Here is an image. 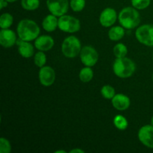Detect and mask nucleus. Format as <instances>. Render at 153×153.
<instances>
[{"label":"nucleus","mask_w":153,"mask_h":153,"mask_svg":"<svg viewBox=\"0 0 153 153\" xmlns=\"http://www.w3.org/2000/svg\"><path fill=\"white\" fill-rule=\"evenodd\" d=\"M94 71L91 67H85L79 72V79L83 83H88L94 78Z\"/></svg>","instance_id":"a211bd4d"},{"label":"nucleus","mask_w":153,"mask_h":153,"mask_svg":"<svg viewBox=\"0 0 153 153\" xmlns=\"http://www.w3.org/2000/svg\"><path fill=\"white\" fill-rule=\"evenodd\" d=\"M82 43L80 40L74 35L66 37L61 44V52L67 58H74L80 55L82 50Z\"/></svg>","instance_id":"20e7f679"},{"label":"nucleus","mask_w":153,"mask_h":153,"mask_svg":"<svg viewBox=\"0 0 153 153\" xmlns=\"http://www.w3.org/2000/svg\"><path fill=\"white\" fill-rule=\"evenodd\" d=\"M55 71L50 66H44L40 68L38 78L40 83L45 87H49L54 84L55 81Z\"/></svg>","instance_id":"1a4fd4ad"},{"label":"nucleus","mask_w":153,"mask_h":153,"mask_svg":"<svg viewBox=\"0 0 153 153\" xmlns=\"http://www.w3.org/2000/svg\"><path fill=\"white\" fill-rule=\"evenodd\" d=\"M17 35L24 41L36 40L40 33V28L35 21L30 19H23L19 22L16 28Z\"/></svg>","instance_id":"f257e3e1"},{"label":"nucleus","mask_w":153,"mask_h":153,"mask_svg":"<svg viewBox=\"0 0 153 153\" xmlns=\"http://www.w3.org/2000/svg\"><path fill=\"white\" fill-rule=\"evenodd\" d=\"M151 124L153 126V116L152 117V118H151Z\"/></svg>","instance_id":"2f4dec72"},{"label":"nucleus","mask_w":153,"mask_h":153,"mask_svg":"<svg viewBox=\"0 0 153 153\" xmlns=\"http://www.w3.org/2000/svg\"><path fill=\"white\" fill-rule=\"evenodd\" d=\"M11 152V145L10 141L5 137L0 138V153H10Z\"/></svg>","instance_id":"bb28decb"},{"label":"nucleus","mask_w":153,"mask_h":153,"mask_svg":"<svg viewBox=\"0 0 153 153\" xmlns=\"http://www.w3.org/2000/svg\"><path fill=\"white\" fill-rule=\"evenodd\" d=\"M46 6L52 14L60 17L67 13L70 1L69 0H46Z\"/></svg>","instance_id":"6e6552de"},{"label":"nucleus","mask_w":153,"mask_h":153,"mask_svg":"<svg viewBox=\"0 0 153 153\" xmlns=\"http://www.w3.org/2000/svg\"><path fill=\"white\" fill-rule=\"evenodd\" d=\"M43 28L47 32H52L58 28V16L53 14H49L43 19L42 22Z\"/></svg>","instance_id":"dca6fc26"},{"label":"nucleus","mask_w":153,"mask_h":153,"mask_svg":"<svg viewBox=\"0 0 153 153\" xmlns=\"http://www.w3.org/2000/svg\"><path fill=\"white\" fill-rule=\"evenodd\" d=\"M136 70V64L130 58L126 57L117 58L113 64L114 73L120 79H128L133 76Z\"/></svg>","instance_id":"7ed1b4c3"},{"label":"nucleus","mask_w":153,"mask_h":153,"mask_svg":"<svg viewBox=\"0 0 153 153\" xmlns=\"http://www.w3.org/2000/svg\"><path fill=\"white\" fill-rule=\"evenodd\" d=\"M118 19V15L116 10L112 7H106L100 15V23L105 28L112 27Z\"/></svg>","instance_id":"9d476101"},{"label":"nucleus","mask_w":153,"mask_h":153,"mask_svg":"<svg viewBox=\"0 0 153 153\" xmlns=\"http://www.w3.org/2000/svg\"><path fill=\"white\" fill-rule=\"evenodd\" d=\"M113 107L118 111H126L129 108L131 100L129 97L123 94H117L111 99Z\"/></svg>","instance_id":"4468645a"},{"label":"nucleus","mask_w":153,"mask_h":153,"mask_svg":"<svg viewBox=\"0 0 153 153\" xmlns=\"http://www.w3.org/2000/svg\"><path fill=\"white\" fill-rule=\"evenodd\" d=\"M86 4L85 0H70V7L74 12H81L84 10Z\"/></svg>","instance_id":"393cba45"},{"label":"nucleus","mask_w":153,"mask_h":153,"mask_svg":"<svg viewBox=\"0 0 153 153\" xmlns=\"http://www.w3.org/2000/svg\"><path fill=\"white\" fill-rule=\"evenodd\" d=\"M55 153H67L65 150H57L55 152Z\"/></svg>","instance_id":"c756f323"},{"label":"nucleus","mask_w":153,"mask_h":153,"mask_svg":"<svg viewBox=\"0 0 153 153\" xmlns=\"http://www.w3.org/2000/svg\"><path fill=\"white\" fill-rule=\"evenodd\" d=\"M58 28L66 33H76L81 28L80 20L70 15H63L58 18Z\"/></svg>","instance_id":"39448f33"},{"label":"nucleus","mask_w":153,"mask_h":153,"mask_svg":"<svg viewBox=\"0 0 153 153\" xmlns=\"http://www.w3.org/2000/svg\"><path fill=\"white\" fill-rule=\"evenodd\" d=\"M21 6L24 10L33 11L40 7V0H21Z\"/></svg>","instance_id":"412c9836"},{"label":"nucleus","mask_w":153,"mask_h":153,"mask_svg":"<svg viewBox=\"0 0 153 153\" xmlns=\"http://www.w3.org/2000/svg\"><path fill=\"white\" fill-rule=\"evenodd\" d=\"M114 125L117 129L120 131H124L128 128V123L126 118L121 114H117L114 118Z\"/></svg>","instance_id":"6ab92c4d"},{"label":"nucleus","mask_w":153,"mask_h":153,"mask_svg":"<svg viewBox=\"0 0 153 153\" xmlns=\"http://www.w3.org/2000/svg\"><path fill=\"white\" fill-rule=\"evenodd\" d=\"M6 1H7L8 3H13L15 2V1H17V0H6Z\"/></svg>","instance_id":"7c9ffc66"},{"label":"nucleus","mask_w":153,"mask_h":153,"mask_svg":"<svg viewBox=\"0 0 153 153\" xmlns=\"http://www.w3.org/2000/svg\"><path fill=\"white\" fill-rule=\"evenodd\" d=\"M137 137L142 144L149 149H153V126L145 125L139 129Z\"/></svg>","instance_id":"9b49d317"},{"label":"nucleus","mask_w":153,"mask_h":153,"mask_svg":"<svg viewBox=\"0 0 153 153\" xmlns=\"http://www.w3.org/2000/svg\"><path fill=\"white\" fill-rule=\"evenodd\" d=\"M7 4H8V2L6 0H0V7H1V9L7 7Z\"/></svg>","instance_id":"c85d7f7f"},{"label":"nucleus","mask_w":153,"mask_h":153,"mask_svg":"<svg viewBox=\"0 0 153 153\" xmlns=\"http://www.w3.org/2000/svg\"><path fill=\"white\" fill-rule=\"evenodd\" d=\"M135 37L137 41L149 47H153V25L144 24L136 29Z\"/></svg>","instance_id":"423d86ee"},{"label":"nucleus","mask_w":153,"mask_h":153,"mask_svg":"<svg viewBox=\"0 0 153 153\" xmlns=\"http://www.w3.org/2000/svg\"><path fill=\"white\" fill-rule=\"evenodd\" d=\"M113 52L116 58H123L126 56L128 53V48L124 43H118L114 47Z\"/></svg>","instance_id":"4be33fe9"},{"label":"nucleus","mask_w":153,"mask_h":153,"mask_svg":"<svg viewBox=\"0 0 153 153\" xmlns=\"http://www.w3.org/2000/svg\"><path fill=\"white\" fill-rule=\"evenodd\" d=\"M17 43L18 52L22 58H29L34 55V47L29 41H24L19 39V42Z\"/></svg>","instance_id":"2eb2a0df"},{"label":"nucleus","mask_w":153,"mask_h":153,"mask_svg":"<svg viewBox=\"0 0 153 153\" xmlns=\"http://www.w3.org/2000/svg\"><path fill=\"white\" fill-rule=\"evenodd\" d=\"M13 22V17L10 13H4L0 16V28L1 29L9 28Z\"/></svg>","instance_id":"aec40b11"},{"label":"nucleus","mask_w":153,"mask_h":153,"mask_svg":"<svg viewBox=\"0 0 153 153\" xmlns=\"http://www.w3.org/2000/svg\"><path fill=\"white\" fill-rule=\"evenodd\" d=\"M131 5L137 10H144L150 5L151 0H131Z\"/></svg>","instance_id":"a878e982"},{"label":"nucleus","mask_w":153,"mask_h":153,"mask_svg":"<svg viewBox=\"0 0 153 153\" xmlns=\"http://www.w3.org/2000/svg\"><path fill=\"white\" fill-rule=\"evenodd\" d=\"M101 94L106 100H111L116 95V93L114 87H112L111 85H105L102 88Z\"/></svg>","instance_id":"b1692460"},{"label":"nucleus","mask_w":153,"mask_h":153,"mask_svg":"<svg viewBox=\"0 0 153 153\" xmlns=\"http://www.w3.org/2000/svg\"><path fill=\"white\" fill-rule=\"evenodd\" d=\"M17 43L16 34L10 28L1 29L0 31V44L2 47L8 49L11 48Z\"/></svg>","instance_id":"f8f14e48"},{"label":"nucleus","mask_w":153,"mask_h":153,"mask_svg":"<svg viewBox=\"0 0 153 153\" xmlns=\"http://www.w3.org/2000/svg\"><path fill=\"white\" fill-rule=\"evenodd\" d=\"M118 20L125 29H133L140 24V13L134 7H123L118 14Z\"/></svg>","instance_id":"f03ea898"},{"label":"nucleus","mask_w":153,"mask_h":153,"mask_svg":"<svg viewBox=\"0 0 153 153\" xmlns=\"http://www.w3.org/2000/svg\"><path fill=\"white\" fill-rule=\"evenodd\" d=\"M55 45L53 37L49 35H41L36 38L34 41V47L38 51L47 52L51 50Z\"/></svg>","instance_id":"ddd939ff"},{"label":"nucleus","mask_w":153,"mask_h":153,"mask_svg":"<svg viewBox=\"0 0 153 153\" xmlns=\"http://www.w3.org/2000/svg\"><path fill=\"white\" fill-rule=\"evenodd\" d=\"M80 59L85 67H94L99 60V54L97 49L92 46H85L80 52Z\"/></svg>","instance_id":"0eeeda50"},{"label":"nucleus","mask_w":153,"mask_h":153,"mask_svg":"<svg viewBox=\"0 0 153 153\" xmlns=\"http://www.w3.org/2000/svg\"><path fill=\"white\" fill-rule=\"evenodd\" d=\"M46 61H47L46 55L43 51H39L34 54V62L37 67H40V68L44 67L46 64Z\"/></svg>","instance_id":"5701e85b"},{"label":"nucleus","mask_w":153,"mask_h":153,"mask_svg":"<svg viewBox=\"0 0 153 153\" xmlns=\"http://www.w3.org/2000/svg\"><path fill=\"white\" fill-rule=\"evenodd\" d=\"M152 61H153V53H152Z\"/></svg>","instance_id":"473e14b6"},{"label":"nucleus","mask_w":153,"mask_h":153,"mask_svg":"<svg viewBox=\"0 0 153 153\" xmlns=\"http://www.w3.org/2000/svg\"><path fill=\"white\" fill-rule=\"evenodd\" d=\"M108 35L111 41H119L125 36V28L121 25L112 26L109 29Z\"/></svg>","instance_id":"f3484780"},{"label":"nucleus","mask_w":153,"mask_h":153,"mask_svg":"<svg viewBox=\"0 0 153 153\" xmlns=\"http://www.w3.org/2000/svg\"><path fill=\"white\" fill-rule=\"evenodd\" d=\"M70 153H84L85 152V150L80 149V148H76V149H73L72 150H70Z\"/></svg>","instance_id":"cd10ccee"},{"label":"nucleus","mask_w":153,"mask_h":153,"mask_svg":"<svg viewBox=\"0 0 153 153\" xmlns=\"http://www.w3.org/2000/svg\"><path fill=\"white\" fill-rule=\"evenodd\" d=\"M152 81H153V74H152Z\"/></svg>","instance_id":"72a5a7b5"}]
</instances>
